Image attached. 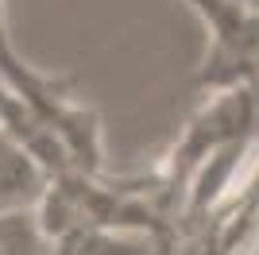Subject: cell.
<instances>
[{
    "label": "cell",
    "mask_w": 259,
    "mask_h": 255,
    "mask_svg": "<svg viewBox=\"0 0 259 255\" xmlns=\"http://www.w3.org/2000/svg\"><path fill=\"white\" fill-rule=\"evenodd\" d=\"M12 101H16V93H12L8 85L0 81V116H4V112H8V108H12Z\"/></svg>",
    "instance_id": "obj_5"
},
{
    "label": "cell",
    "mask_w": 259,
    "mask_h": 255,
    "mask_svg": "<svg viewBox=\"0 0 259 255\" xmlns=\"http://www.w3.org/2000/svg\"><path fill=\"white\" fill-rule=\"evenodd\" d=\"M8 54H16V47H12V27H8V4L0 0V58H8Z\"/></svg>",
    "instance_id": "obj_4"
},
{
    "label": "cell",
    "mask_w": 259,
    "mask_h": 255,
    "mask_svg": "<svg viewBox=\"0 0 259 255\" xmlns=\"http://www.w3.org/2000/svg\"><path fill=\"white\" fill-rule=\"evenodd\" d=\"M209 31L205 62L194 77L197 93H225L259 81V8L251 0H186Z\"/></svg>",
    "instance_id": "obj_2"
},
{
    "label": "cell",
    "mask_w": 259,
    "mask_h": 255,
    "mask_svg": "<svg viewBox=\"0 0 259 255\" xmlns=\"http://www.w3.org/2000/svg\"><path fill=\"white\" fill-rule=\"evenodd\" d=\"M47 186H51L47 170L0 128V212L35 209L43 201Z\"/></svg>",
    "instance_id": "obj_3"
},
{
    "label": "cell",
    "mask_w": 259,
    "mask_h": 255,
    "mask_svg": "<svg viewBox=\"0 0 259 255\" xmlns=\"http://www.w3.org/2000/svg\"><path fill=\"white\" fill-rule=\"evenodd\" d=\"M255 112H259V97L251 85H236L225 93H213L209 105L197 108V116L186 124V132L178 136L174 151L166 155V162L159 166V190L170 201L178 193L190 190V182L213 155H221L232 143H244L255 128Z\"/></svg>",
    "instance_id": "obj_1"
}]
</instances>
